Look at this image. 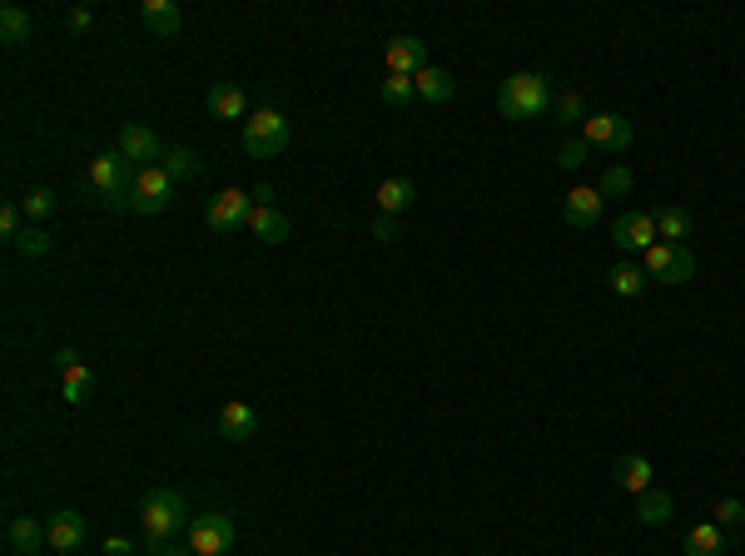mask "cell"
I'll return each instance as SVG.
<instances>
[{"mask_svg": "<svg viewBox=\"0 0 745 556\" xmlns=\"http://www.w3.org/2000/svg\"><path fill=\"white\" fill-rule=\"evenodd\" d=\"M601 189H572L567 194V204H562V219L572 224V229H592L596 219H601Z\"/></svg>", "mask_w": 745, "mask_h": 556, "instance_id": "cell-15", "label": "cell"}, {"mask_svg": "<svg viewBox=\"0 0 745 556\" xmlns=\"http://www.w3.org/2000/svg\"><path fill=\"white\" fill-rule=\"evenodd\" d=\"M90 393H95V373H90L85 363H75V368L65 373V398H70V403H85Z\"/></svg>", "mask_w": 745, "mask_h": 556, "instance_id": "cell-32", "label": "cell"}, {"mask_svg": "<svg viewBox=\"0 0 745 556\" xmlns=\"http://www.w3.org/2000/svg\"><path fill=\"white\" fill-rule=\"evenodd\" d=\"M5 542H10V552L15 556H40V547H45L50 537H45V527H40L35 517H10Z\"/></svg>", "mask_w": 745, "mask_h": 556, "instance_id": "cell-16", "label": "cell"}, {"mask_svg": "<svg viewBox=\"0 0 745 556\" xmlns=\"http://www.w3.org/2000/svg\"><path fill=\"white\" fill-rule=\"evenodd\" d=\"M20 219H25V209H20V204H5V209H0V229H5V239H15V234L25 229Z\"/></svg>", "mask_w": 745, "mask_h": 556, "instance_id": "cell-37", "label": "cell"}, {"mask_svg": "<svg viewBox=\"0 0 745 556\" xmlns=\"http://www.w3.org/2000/svg\"><path fill=\"white\" fill-rule=\"evenodd\" d=\"M651 278H666V283H686V278L696 274V254L686 249V244H651L646 249V264H641Z\"/></svg>", "mask_w": 745, "mask_h": 556, "instance_id": "cell-6", "label": "cell"}, {"mask_svg": "<svg viewBox=\"0 0 745 556\" xmlns=\"http://www.w3.org/2000/svg\"><path fill=\"white\" fill-rule=\"evenodd\" d=\"M159 169H164V174H169V179L179 184V179H194V174H199L204 164H199V154H194V149H164Z\"/></svg>", "mask_w": 745, "mask_h": 556, "instance_id": "cell-27", "label": "cell"}, {"mask_svg": "<svg viewBox=\"0 0 745 556\" xmlns=\"http://www.w3.org/2000/svg\"><path fill=\"white\" fill-rule=\"evenodd\" d=\"M115 149H120L135 169H149V164H159V159H164V144H159V135H154L149 125H125Z\"/></svg>", "mask_w": 745, "mask_h": 556, "instance_id": "cell-11", "label": "cell"}, {"mask_svg": "<svg viewBox=\"0 0 745 556\" xmlns=\"http://www.w3.org/2000/svg\"><path fill=\"white\" fill-rule=\"evenodd\" d=\"M169 194H174V179H169L159 164H149V169L135 174L130 209H135V214H164V209H169Z\"/></svg>", "mask_w": 745, "mask_h": 556, "instance_id": "cell-8", "label": "cell"}, {"mask_svg": "<svg viewBox=\"0 0 745 556\" xmlns=\"http://www.w3.org/2000/svg\"><path fill=\"white\" fill-rule=\"evenodd\" d=\"M671 512H676V502H671V492H661V487H651V492L636 497V522H646V527H666Z\"/></svg>", "mask_w": 745, "mask_h": 556, "instance_id": "cell-23", "label": "cell"}, {"mask_svg": "<svg viewBox=\"0 0 745 556\" xmlns=\"http://www.w3.org/2000/svg\"><path fill=\"white\" fill-rule=\"evenodd\" d=\"M105 556H130V542H125V537H110V542H105Z\"/></svg>", "mask_w": 745, "mask_h": 556, "instance_id": "cell-41", "label": "cell"}, {"mask_svg": "<svg viewBox=\"0 0 745 556\" xmlns=\"http://www.w3.org/2000/svg\"><path fill=\"white\" fill-rule=\"evenodd\" d=\"M726 547H731V537L716 522H701V527L686 532V556H721Z\"/></svg>", "mask_w": 745, "mask_h": 556, "instance_id": "cell-24", "label": "cell"}, {"mask_svg": "<svg viewBox=\"0 0 745 556\" xmlns=\"http://www.w3.org/2000/svg\"><path fill=\"white\" fill-rule=\"evenodd\" d=\"M413 85H418V95H423L428 105H447V100L457 95V80H452V70H443V65L418 70V75H413Z\"/></svg>", "mask_w": 745, "mask_h": 556, "instance_id": "cell-20", "label": "cell"}, {"mask_svg": "<svg viewBox=\"0 0 745 556\" xmlns=\"http://www.w3.org/2000/svg\"><path fill=\"white\" fill-rule=\"evenodd\" d=\"M149 556H194V552H189V547H169V542H164V547H154Z\"/></svg>", "mask_w": 745, "mask_h": 556, "instance_id": "cell-42", "label": "cell"}, {"mask_svg": "<svg viewBox=\"0 0 745 556\" xmlns=\"http://www.w3.org/2000/svg\"><path fill=\"white\" fill-rule=\"evenodd\" d=\"M50 363H55L60 373H70V368L80 363V353H75V348H55V358H50Z\"/></svg>", "mask_w": 745, "mask_h": 556, "instance_id": "cell-39", "label": "cell"}, {"mask_svg": "<svg viewBox=\"0 0 745 556\" xmlns=\"http://www.w3.org/2000/svg\"><path fill=\"white\" fill-rule=\"evenodd\" d=\"M0 40H5L10 50L30 40V15H25L20 5H0Z\"/></svg>", "mask_w": 745, "mask_h": 556, "instance_id": "cell-26", "label": "cell"}, {"mask_svg": "<svg viewBox=\"0 0 745 556\" xmlns=\"http://www.w3.org/2000/svg\"><path fill=\"white\" fill-rule=\"evenodd\" d=\"M413 199H418L413 179H383L378 184V214H388V219H398L403 209H413Z\"/></svg>", "mask_w": 745, "mask_h": 556, "instance_id": "cell-22", "label": "cell"}, {"mask_svg": "<svg viewBox=\"0 0 745 556\" xmlns=\"http://www.w3.org/2000/svg\"><path fill=\"white\" fill-rule=\"evenodd\" d=\"M135 174H140V169H135L120 149H105V154H95V159H90V169H85V189H90L105 209H130Z\"/></svg>", "mask_w": 745, "mask_h": 556, "instance_id": "cell-1", "label": "cell"}, {"mask_svg": "<svg viewBox=\"0 0 745 556\" xmlns=\"http://www.w3.org/2000/svg\"><path fill=\"white\" fill-rule=\"evenodd\" d=\"M611 293H621V298H636V293H641V288H646V269H641V264H616V269H611Z\"/></svg>", "mask_w": 745, "mask_h": 556, "instance_id": "cell-28", "label": "cell"}, {"mask_svg": "<svg viewBox=\"0 0 745 556\" xmlns=\"http://www.w3.org/2000/svg\"><path fill=\"white\" fill-rule=\"evenodd\" d=\"M552 120H557V125H582V120H587L582 95H577V90H562V95H557V105H552Z\"/></svg>", "mask_w": 745, "mask_h": 556, "instance_id": "cell-31", "label": "cell"}, {"mask_svg": "<svg viewBox=\"0 0 745 556\" xmlns=\"http://www.w3.org/2000/svg\"><path fill=\"white\" fill-rule=\"evenodd\" d=\"M209 115H214V120H244V90L229 85V80H219V85L209 90Z\"/></svg>", "mask_w": 745, "mask_h": 556, "instance_id": "cell-25", "label": "cell"}, {"mask_svg": "<svg viewBox=\"0 0 745 556\" xmlns=\"http://www.w3.org/2000/svg\"><path fill=\"white\" fill-rule=\"evenodd\" d=\"M234 547V522L224 512H204L189 522V552L194 556H224Z\"/></svg>", "mask_w": 745, "mask_h": 556, "instance_id": "cell-5", "label": "cell"}, {"mask_svg": "<svg viewBox=\"0 0 745 556\" xmlns=\"http://www.w3.org/2000/svg\"><path fill=\"white\" fill-rule=\"evenodd\" d=\"M373 239H378V244H393V239H398V219L378 214V219H373Z\"/></svg>", "mask_w": 745, "mask_h": 556, "instance_id": "cell-38", "label": "cell"}, {"mask_svg": "<svg viewBox=\"0 0 745 556\" xmlns=\"http://www.w3.org/2000/svg\"><path fill=\"white\" fill-rule=\"evenodd\" d=\"M716 527H721V532L745 527V502L741 497H721V502H716Z\"/></svg>", "mask_w": 745, "mask_h": 556, "instance_id": "cell-34", "label": "cell"}, {"mask_svg": "<svg viewBox=\"0 0 745 556\" xmlns=\"http://www.w3.org/2000/svg\"><path fill=\"white\" fill-rule=\"evenodd\" d=\"M587 154H592V144H587V139H567V144H562V154H557V164H562V169H582V164H587Z\"/></svg>", "mask_w": 745, "mask_h": 556, "instance_id": "cell-36", "label": "cell"}, {"mask_svg": "<svg viewBox=\"0 0 745 556\" xmlns=\"http://www.w3.org/2000/svg\"><path fill=\"white\" fill-rule=\"evenodd\" d=\"M611 477H616L621 492L641 497V492H651V457H641V452H621L616 467H611Z\"/></svg>", "mask_w": 745, "mask_h": 556, "instance_id": "cell-14", "label": "cell"}, {"mask_svg": "<svg viewBox=\"0 0 745 556\" xmlns=\"http://www.w3.org/2000/svg\"><path fill=\"white\" fill-rule=\"evenodd\" d=\"M254 432H259V413H254L249 403H224V413H219V437L249 442Z\"/></svg>", "mask_w": 745, "mask_h": 556, "instance_id": "cell-17", "label": "cell"}, {"mask_svg": "<svg viewBox=\"0 0 745 556\" xmlns=\"http://www.w3.org/2000/svg\"><path fill=\"white\" fill-rule=\"evenodd\" d=\"M254 209H259V204H254V194L224 189V194H214V199H209L204 219H209V229H214V234H234V229H244V224H249V214H254Z\"/></svg>", "mask_w": 745, "mask_h": 556, "instance_id": "cell-7", "label": "cell"}, {"mask_svg": "<svg viewBox=\"0 0 745 556\" xmlns=\"http://www.w3.org/2000/svg\"><path fill=\"white\" fill-rule=\"evenodd\" d=\"M636 139V125L601 110V115H587V144L592 149H606V154H626V144Z\"/></svg>", "mask_w": 745, "mask_h": 556, "instance_id": "cell-10", "label": "cell"}, {"mask_svg": "<svg viewBox=\"0 0 745 556\" xmlns=\"http://www.w3.org/2000/svg\"><path fill=\"white\" fill-rule=\"evenodd\" d=\"M249 229H254V239H264V244H284V239L294 234V224H289L274 204H259V209L249 214Z\"/></svg>", "mask_w": 745, "mask_h": 556, "instance_id": "cell-21", "label": "cell"}, {"mask_svg": "<svg viewBox=\"0 0 745 556\" xmlns=\"http://www.w3.org/2000/svg\"><path fill=\"white\" fill-rule=\"evenodd\" d=\"M284 144H289V120L279 110H259V115L244 120V149H249V159H274V154H284Z\"/></svg>", "mask_w": 745, "mask_h": 556, "instance_id": "cell-4", "label": "cell"}, {"mask_svg": "<svg viewBox=\"0 0 745 556\" xmlns=\"http://www.w3.org/2000/svg\"><path fill=\"white\" fill-rule=\"evenodd\" d=\"M691 229H696L691 209H681V204L656 209V239H661V244H686V239H691Z\"/></svg>", "mask_w": 745, "mask_h": 556, "instance_id": "cell-18", "label": "cell"}, {"mask_svg": "<svg viewBox=\"0 0 745 556\" xmlns=\"http://www.w3.org/2000/svg\"><path fill=\"white\" fill-rule=\"evenodd\" d=\"M45 537H50V547H55L60 556H75L80 552V542H85V517L65 507V512H55V517L45 522Z\"/></svg>", "mask_w": 745, "mask_h": 556, "instance_id": "cell-12", "label": "cell"}, {"mask_svg": "<svg viewBox=\"0 0 745 556\" xmlns=\"http://www.w3.org/2000/svg\"><path fill=\"white\" fill-rule=\"evenodd\" d=\"M140 20H145L154 35L174 40V35H179V25H184V10H179L174 0H145V5H140Z\"/></svg>", "mask_w": 745, "mask_h": 556, "instance_id": "cell-19", "label": "cell"}, {"mask_svg": "<svg viewBox=\"0 0 745 556\" xmlns=\"http://www.w3.org/2000/svg\"><path fill=\"white\" fill-rule=\"evenodd\" d=\"M10 244H15V254H25V259H45V254H50V234L35 229V224H25Z\"/></svg>", "mask_w": 745, "mask_h": 556, "instance_id": "cell-30", "label": "cell"}, {"mask_svg": "<svg viewBox=\"0 0 745 556\" xmlns=\"http://www.w3.org/2000/svg\"><path fill=\"white\" fill-rule=\"evenodd\" d=\"M90 20H95V15H90L85 5H75V10H70V30H90Z\"/></svg>", "mask_w": 745, "mask_h": 556, "instance_id": "cell-40", "label": "cell"}, {"mask_svg": "<svg viewBox=\"0 0 745 556\" xmlns=\"http://www.w3.org/2000/svg\"><path fill=\"white\" fill-rule=\"evenodd\" d=\"M140 527H145V537H149V552L164 547L174 532L189 527V507H184V497H179L174 487H154L145 502H140Z\"/></svg>", "mask_w": 745, "mask_h": 556, "instance_id": "cell-2", "label": "cell"}, {"mask_svg": "<svg viewBox=\"0 0 745 556\" xmlns=\"http://www.w3.org/2000/svg\"><path fill=\"white\" fill-rule=\"evenodd\" d=\"M413 95H418L413 75H388V80H383V100H388V105H408Z\"/></svg>", "mask_w": 745, "mask_h": 556, "instance_id": "cell-35", "label": "cell"}, {"mask_svg": "<svg viewBox=\"0 0 745 556\" xmlns=\"http://www.w3.org/2000/svg\"><path fill=\"white\" fill-rule=\"evenodd\" d=\"M611 239H616L621 254H646V249L656 244V214H646V209H626V214L611 224Z\"/></svg>", "mask_w": 745, "mask_h": 556, "instance_id": "cell-9", "label": "cell"}, {"mask_svg": "<svg viewBox=\"0 0 745 556\" xmlns=\"http://www.w3.org/2000/svg\"><path fill=\"white\" fill-rule=\"evenodd\" d=\"M55 204H60V199H55V189H30V194L20 199V209H25V219H30V224H35V219H45V214H55Z\"/></svg>", "mask_w": 745, "mask_h": 556, "instance_id": "cell-33", "label": "cell"}, {"mask_svg": "<svg viewBox=\"0 0 745 556\" xmlns=\"http://www.w3.org/2000/svg\"><path fill=\"white\" fill-rule=\"evenodd\" d=\"M547 100H552V85H547V75H532V70L507 75V80L497 85V110H502L507 120H537V115L547 110Z\"/></svg>", "mask_w": 745, "mask_h": 556, "instance_id": "cell-3", "label": "cell"}, {"mask_svg": "<svg viewBox=\"0 0 745 556\" xmlns=\"http://www.w3.org/2000/svg\"><path fill=\"white\" fill-rule=\"evenodd\" d=\"M418 70H428L423 40L418 35H393L388 40V75H418Z\"/></svg>", "mask_w": 745, "mask_h": 556, "instance_id": "cell-13", "label": "cell"}, {"mask_svg": "<svg viewBox=\"0 0 745 556\" xmlns=\"http://www.w3.org/2000/svg\"><path fill=\"white\" fill-rule=\"evenodd\" d=\"M631 184H636V174L626 169V164H606V174H601V199H626L631 194Z\"/></svg>", "mask_w": 745, "mask_h": 556, "instance_id": "cell-29", "label": "cell"}]
</instances>
